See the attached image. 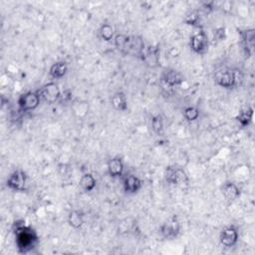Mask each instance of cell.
<instances>
[{
	"mask_svg": "<svg viewBox=\"0 0 255 255\" xmlns=\"http://www.w3.org/2000/svg\"><path fill=\"white\" fill-rule=\"evenodd\" d=\"M12 229L19 253H28L39 242V236L35 229L27 225L24 220L15 221Z\"/></svg>",
	"mask_w": 255,
	"mask_h": 255,
	"instance_id": "obj_1",
	"label": "cell"
},
{
	"mask_svg": "<svg viewBox=\"0 0 255 255\" xmlns=\"http://www.w3.org/2000/svg\"><path fill=\"white\" fill-rule=\"evenodd\" d=\"M114 44L116 49L124 56H131L140 59L145 44L143 39L139 35H128V34H116L114 38Z\"/></svg>",
	"mask_w": 255,
	"mask_h": 255,
	"instance_id": "obj_2",
	"label": "cell"
},
{
	"mask_svg": "<svg viewBox=\"0 0 255 255\" xmlns=\"http://www.w3.org/2000/svg\"><path fill=\"white\" fill-rule=\"evenodd\" d=\"M215 83L224 89H233L243 82V74L239 69L220 68L214 73Z\"/></svg>",
	"mask_w": 255,
	"mask_h": 255,
	"instance_id": "obj_3",
	"label": "cell"
},
{
	"mask_svg": "<svg viewBox=\"0 0 255 255\" xmlns=\"http://www.w3.org/2000/svg\"><path fill=\"white\" fill-rule=\"evenodd\" d=\"M164 178L167 183L175 186H185L189 182L186 172L182 168L173 165L166 166L164 170Z\"/></svg>",
	"mask_w": 255,
	"mask_h": 255,
	"instance_id": "obj_4",
	"label": "cell"
},
{
	"mask_svg": "<svg viewBox=\"0 0 255 255\" xmlns=\"http://www.w3.org/2000/svg\"><path fill=\"white\" fill-rule=\"evenodd\" d=\"M39 91H28L22 94L18 99V107L21 112H30L38 108L41 102Z\"/></svg>",
	"mask_w": 255,
	"mask_h": 255,
	"instance_id": "obj_5",
	"label": "cell"
},
{
	"mask_svg": "<svg viewBox=\"0 0 255 255\" xmlns=\"http://www.w3.org/2000/svg\"><path fill=\"white\" fill-rule=\"evenodd\" d=\"M189 46L194 53L199 55L205 54L209 48V39L205 31L200 29L198 32L193 34L190 37Z\"/></svg>",
	"mask_w": 255,
	"mask_h": 255,
	"instance_id": "obj_6",
	"label": "cell"
},
{
	"mask_svg": "<svg viewBox=\"0 0 255 255\" xmlns=\"http://www.w3.org/2000/svg\"><path fill=\"white\" fill-rule=\"evenodd\" d=\"M180 232V223L178 218L174 215L165 222H163L159 227L160 236L163 239L172 240L178 236Z\"/></svg>",
	"mask_w": 255,
	"mask_h": 255,
	"instance_id": "obj_7",
	"label": "cell"
},
{
	"mask_svg": "<svg viewBox=\"0 0 255 255\" xmlns=\"http://www.w3.org/2000/svg\"><path fill=\"white\" fill-rule=\"evenodd\" d=\"M39 93H40L41 99L49 105L55 104L61 98V90L59 88V85L55 82H49L45 84L39 90Z\"/></svg>",
	"mask_w": 255,
	"mask_h": 255,
	"instance_id": "obj_8",
	"label": "cell"
},
{
	"mask_svg": "<svg viewBox=\"0 0 255 255\" xmlns=\"http://www.w3.org/2000/svg\"><path fill=\"white\" fill-rule=\"evenodd\" d=\"M27 179H28V176L24 170L16 169L7 178L6 185L11 190L24 191L26 189Z\"/></svg>",
	"mask_w": 255,
	"mask_h": 255,
	"instance_id": "obj_9",
	"label": "cell"
},
{
	"mask_svg": "<svg viewBox=\"0 0 255 255\" xmlns=\"http://www.w3.org/2000/svg\"><path fill=\"white\" fill-rule=\"evenodd\" d=\"M159 52L160 49L157 45L148 47L145 46V49L139 60H141L148 68H156L159 65Z\"/></svg>",
	"mask_w": 255,
	"mask_h": 255,
	"instance_id": "obj_10",
	"label": "cell"
},
{
	"mask_svg": "<svg viewBox=\"0 0 255 255\" xmlns=\"http://www.w3.org/2000/svg\"><path fill=\"white\" fill-rule=\"evenodd\" d=\"M238 237L239 234L237 228L234 225H228L221 230L219 235V241L224 247L230 248L237 243Z\"/></svg>",
	"mask_w": 255,
	"mask_h": 255,
	"instance_id": "obj_11",
	"label": "cell"
},
{
	"mask_svg": "<svg viewBox=\"0 0 255 255\" xmlns=\"http://www.w3.org/2000/svg\"><path fill=\"white\" fill-rule=\"evenodd\" d=\"M241 39H242V45H243V51L247 58L251 57L254 52V41H255V30L253 28L251 29H245L241 30L239 32Z\"/></svg>",
	"mask_w": 255,
	"mask_h": 255,
	"instance_id": "obj_12",
	"label": "cell"
},
{
	"mask_svg": "<svg viewBox=\"0 0 255 255\" xmlns=\"http://www.w3.org/2000/svg\"><path fill=\"white\" fill-rule=\"evenodd\" d=\"M161 82L167 87H177L183 83V77L174 69H165L160 77Z\"/></svg>",
	"mask_w": 255,
	"mask_h": 255,
	"instance_id": "obj_13",
	"label": "cell"
},
{
	"mask_svg": "<svg viewBox=\"0 0 255 255\" xmlns=\"http://www.w3.org/2000/svg\"><path fill=\"white\" fill-rule=\"evenodd\" d=\"M123 187H124V190H125L126 193L135 194L141 189L142 182L136 175L128 174L127 176L124 177Z\"/></svg>",
	"mask_w": 255,
	"mask_h": 255,
	"instance_id": "obj_14",
	"label": "cell"
},
{
	"mask_svg": "<svg viewBox=\"0 0 255 255\" xmlns=\"http://www.w3.org/2000/svg\"><path fill=\"white\" fill-rule=\"evenodd\" d=\"M107 168H108V173L111 177L118 178L123 176L125 164L123 159L120 156H115L108 161Z\"/></svg>",
	"mask_w": 255,
	"mask_h": 255,
	"instance_id": "obj_15",
	"label": "cell"
},
{
	"mask_svg": "<svg viewBox=\"0 0 255 255\" xmlns=\"http://www.w3.org/2000/svg\"><path fill=\"white\" fill-rule=\"evenodd\" d=\"M221 191H222L224 198L229 202L236 200L240 196V193H241L240 188L233 181H226L225 183H223V185L221 187Z\"/></svg>",
	"mask_w": 255,
	"mask_h": 255,
	"instance_id": "obj_16",
	"label": "cell"
},
{
	"mask_svg": "<svg viewBox=\"0 0 255 255\" xmlns=\"http://www.w3.org/2000/svg\"><path fill=\"white\" fill-rule=\"evenodd\" d=\"M85 222V213L80 209H73L68 214V223L74 229H79Z\"/></svg>",
	"mask_w": 255,
	"mask_h": 255,
	"instance_id": "obj_17",
	"label": "cell"
},
{
	"mask_svg": "<svg viewBox=\"0 0 255 255\" xmlns=\"http://www.w3.org/2000/svg\"><path fill=\"white\" fill-rule=\"evenodd\" d=\"M111 104L113 108L119 112H125L128 110V99L124 92H117L111 98Z\"/></svg>",
	"mask_w": 255,
	"mask_h": 255,
	"instance_id": "obj_18",
	"label": "cell"
},
{
	"mask_svg": "<svg viewBox=\"0 0 255 255\" xmlns=\"http://www.w3.org/2000/svg\"><path fill=\"white\" fill-rule=\"evenodd\" d=\"M68 72V64L64 61H58L54 63L49 70V75L52 79L58 80L63 78Z\"/></svg>",
	"mask_w": 255,
	"mask_h": 255,
	"instance_id": "obj_19",
	"label": "cell"
},
{
	"mask_svg": "<svg viewBox=\"0 0 255 255\" xmlns=\"http://www.w3.org/2000/svg\"><path fill=\"white\" fill-rule=\"evenodd\" d=\"M253 115H254L253 108L252 107H247V108H244V109L240 110V112L238 113V115L236 116L235 119H236L237 123L242 128H246L252 123Z\"/></svg>",
	"mask_w": 255,
	"mask_h": 255,
	"instance_id": "obj_20",
	"label": "cell"
},
{
	"mask_svg": "<svg viewBox=\"0 0 255 255\" xmlns=\"http://www.w3.org/2000/svg\"><path fill=\"white\" fill-rule=\"evenodd\" d=\"M80 186L81 188L86 191V192H90L92 190L95 189L96 187V184H97V180L95 178V176L90 173V172H87V173H84L81 178H80Z\"/></svg>",
	"mask_w": 255,
	"mask_h": 255,
	"instance_id": "obj_21",
	"label": "cell"
},
{
	"mask_svg": "<svg viewBox=\"0 0 255 255\" xmlns=\"http://www.w3.org/2000/svg\"><path fill=\"white\" fill-rule=\"evenodd\" d=\"M100 37L105 42H111L115 38V29L114 27L109 23H104L99 30Z\"/></svg>",
	"mask_w": 255,
	"mask_h": 255,
	"instance_id": "obj_22",
	"label": "cell"
},
{
	"mask_svg": "<svg viewBox=\"0 0 255 255\" xmlns=\"http://www.w3.org/2000/svg\"><path fill=\"white\" fill-rule=\"evenodd\" d=\"M201 16L199 14L198 11L196 10H193V11H190L188 12L186 15H185V18H184V23L189 25V26H192V27H197L199 28L201 26Z\"/></svg>",
	"mask_w": 255,
	"mask_h": 255,
	"instance_id": "obj_23",
	"label": "cell"
},
{
	"mask_svg": "<svg viewBox=\"0 0 255 255\" xmlns=\"http://www.w3.org/2000/svg\"><path fill=\"white\" fill-rule=\"evenodd\" d=\"M151 124V128L153 132L157 135H162L163 130H164V126H163V118L161 115L157 114L151 118L150 121Z\"/></svg>",
	"mask_w": 255,
	"mask_h": 255,
	"instance_id": "obj_24",
	"label": "cell"
},
{
	"mask_svg": "<svg viewBox=\"0 0 255 255\" xmlns=\"http://www.w3.org/2000/svg\"><path fill=\"white\" fill-rule=\"evenodd\" d=\"M199 110L195 107H186L183 111V117L189 123L196 121L199 118Z\"/></svg>",
	"mask_w": 255,
	"mask_h": 255,
	"instance_id": "obj_25",
	"label": "cell"
},
{
	"mask_svg": "<svg viewBox=\"0 0 255 255\" xmlns=\"http://www.w3.org/2000/svg\"><path fill=\"white\" fill-rule=\"evenodd\" d=\"M226 38V33H225V28L224 27H219L215 29L214 31V40L216 41H222Z\"/></svg>",
	"mask_w": 255,
	"mask_h": 255,
	"instance_id": "obj_26",
	"label": "cell"
},
{
	"mask_svg": "<svg viewBox=\"0 0 255 255\" xmlns=\"http://www.w3.org/2000/svg\"><path fill=\"white\" fill-rule=\"evenodd\" d=\"M201 5H202V9H203L205 12H210V11H212V10L215 8V7H214L215 2H213V1H211V2H204V3H202Z\"/></svg>",
	"mask_w": 255,
	"mask_h": 255,
	"instance_id": "obj_27",
	"label": "cell"
}]
</instances>
